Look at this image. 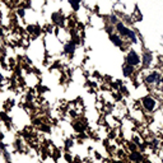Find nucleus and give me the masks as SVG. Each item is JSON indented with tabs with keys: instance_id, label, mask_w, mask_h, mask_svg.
Here are the masks:
<instances>
[{
	"instance_id": "f257e3e1",
	"label": "nucleus",
	"mask_w": 163,
	"mask_h": 163,
	"mask_svg": "<svg viewBox=\"0 0 163 163\" xmlns=\"http://www.w3.org/2000/svg\"><path fill=\"white\" fill-rule=\"evenodd\" d=\"M116 29L118 32L117 35H120V37H121L122 40L124 38H129L130 41L137 42V36H135V32L133 29L128 28V27L125 26L122 22H118V23H116Z\"/></svg>"
},
{
	"instance_id": "f03ea898",
	"label": "nucleus",
	"mask_w": 163,
	"mask_h": 163,
	"mask_svg": "<svg viewBox=\"0 0 163 163\" xmlns=\"http://www.w3.org/2000/svg\"><path fill=\"white\" fill-rule=\"evenodd\" d=\"M140 105L143 106V108L145 111L153 112L157 108V100L154 98V97H152V96H145V97H143V98L140 100Z\"/></svg>"
},
{
	"instance_id": "7ed1b4c3",
	"label": "nucleus",
	"mask_w": 163,
	"mask_h": 163,
	"mask_svg": "<svg viewBox=\"0 0 163 163\" xmlns=\"http://www.w3.org/2000/svg\"><path fill=\"white\" fill-rule=\"evenodd\" d=\"M125 61H126L128 65H131V66H138L142 63V59H140L139 54L135 51V50H129L126 57H125Z\"/></svg>"
},
{
	"instance_id": "20e7f679",
	"label": "nucleus",
	"mask_w": 163,
	"mask_h": 163,
	"mask_svg": "<svg viewBox=\"0 0 163 163\" xmlns=\"http://www.w3.org/2000/svg\"><path fill=\"white\" fill-rule=\"evenodd\" d=\"M110 40H111V42L113 43L115 46H117V47H120V48H124L126 47V45H125V41L120 37V35H116V33H110Z\"/></svg>"
},
{
	"instance_id": "39448f33",
	"label": "nucleus",
	"mask_w": 163,
	"mask_h": 163,
	"mask_svg": "<svg viewBox=\"0 0 163 163\" xmlns=\"http://www.w3.org/2000/svg\"><path fill=\"white\" fill-rule=\"evenodd\" d=\"M77 50V43H75L73 40H69L64 45V52L66 54V55H73Z\"/></svg>"
},
{
	"instance_id": "423d86ee",
	"label": "nucleus",
	"mask_w": 163,
	"mask_h": 163,
	"mask_svg": "<svg viewBox=\"0 0 163 163\" xmlns=\"http://www.w3.org/2000/svg\"><path fill=\"white\" fill-rule=\"evenodd\" d=\"M73 129L75 130V133H78V134L84 133L85 129H87V121L85 120H78V121H75L73 124Z\"/></svg>"
},
{
	"instance_id": "0eeeda50",
	"label": "nucleus",
	"mask_w": 163,
	"mask_h": 163,
	"mask_svg": "<svg viewBox=\"0 0 163 163\" xmlns=\"http://www.w3.org/2000/svg\"><path fill=\"white\" fill-rule=\"evenodd\" d=\"M159 80V73L158 72H153V73H150L149 75H146L144 82L146 84H155Z\"/></svg>"
},
{
	"instance_id": "6e6552de",
	"label": "nucleus",
	"mask_w": 163,
	"mask_h": 163,
	"mask_svg": "<svg viewBox=\"0 0 163 163\" xmlns=\"http://www.w3.org/2000/svg\"><path fill=\"white\" fill-rule=\"evenodd\" d=\"M129 159L133 161L134 163H140V162H143L144 157H143L142 153H139L138 150H135V152H130L129 153Z\"/></svg>"
},
{
	"instance_id": "1a4fd4ad",
	"label": "nucleus",
	"mask_w": 163,
	"mask_h": 163,
	"mask_svg": "<svg viewBox=\"0 0 163 163\" xmlns=\"http://www.w3.org/2000/svg\"><path fill=\"white\" fill-rule=\"evenodd\" d=\"M51 19H52L54 23L57 24V26H63V23H64V17H63L61 12L52 13V14H51Z\"/></svg>"
},
{
	"instance_id": "9d476101",
	"label": "nucleus",
	"mask_w": 163,
	"mask_h": 163,
	"mask_svg": "<svg viewBox=\"0 0 163 163\" xmlns=\"http://www.w3.org/2000/svg\"><path fill=\"white\" fill-rule=\"evenodd\" d=\"M122 73H124V75L126 78H130V77H133V75L135 74V68L131 66V65L125 64L124 66H122Z\"/></svg>"
},
{
	"instance_id": "9b49d317",
	"label": "nucleus",
	"mask_w": 163,
	"mask_h": 163,
	"mask_svg": "<svg viewBox=\"0 0 163 163\" xmlns=\"http://www.w3.org/2000/svg\"><path fill=\"white\" fill-rule=\"evenodd\" d=\"M152 60H153L152 54L149 51H145L143 54V66H149V64L152 63Z\"/></svg>"
},
{
	"instance_id": "f8f14e48",
	"label": "nucleus",
	"mask_w": 163,
	"mask_h": 163,
	"mask_svg": "<svg viewBox=\"0 0 163 163\" xmlns=\"http://www.w3.org/2000/svg\"><path fill=\"white\" fill-rule=\"evenodd\" d=\"M80 2H82V0H69V4L72 5V8H73L74 12H78V10H79Z\"/></svg>"
},
{
	"instance_id": "ddd939ff",
	"label": "nucleus",
	"mask_w": 163,
	"mask_h": 163,
	"mask_svg": "<svg viewBox=\"0 0 163 163\" xmlns=\"http://www.w3.org/2000/svg\"><path fill=\"white\" fill-rule=\"evenodd\" d=\"M128 149L129 152H135V150H138V144L134 142V140H131V142H129L128 143Z\"/></svg>"
},
{
	"instance_id": "4468645a",
	"label": "nucleus",
	"mask_w": 163,
	"mask_h": 163,
	"mask_svg": "<svg viewBox=\"0 0 163 163\" xmlns=\"http://www.w3.org/2000/svg\"><path fill=\"white\" fill-rule=\"evenodd\" d=\"M40 130H41V133H50L51 131V128L47 126V125L43 122V124L40 125Z\"/></svg>"
},
{
	"instance_id": "2eb2a0df",
	"label": "nucleus",
	"mask_w": 163,
	"mask_h": 163,
	"mask_svg": "<svg viewBox=\"0 0 163 163\" xmlns=\"http://www.w3.org/2000/svg\"><path fill=\"white\" fill-rule=\"evenodd\" d=\"M17 15H18V17H20V18H24V15H26L24 8H18L17 9Z\"/></svg>"
},
{
	"instance_id": "dca6fc26",
	"label": "nucleus",
	"mask_w": 163,
	"mask_h": 163,
	"mask_svg": "<svg viewBox=\"0 0 163 163\" xmlns=\"http://www.w3.org/2000/svg\"><path fill=\"white\" fill-rule=\"evenodd\" d=\"M64 158L66 159V162H68V163H73V157L70 155L69 153H65V154H64Z\"/></svg>"
},
{
	"instance_id": "f3484780",
	"label": "nucleus",
	"mask_w": 163,
	"mask_h": 163,
	"mask_svg": "<svg viewBox=\"0 0 163 163\" xmlns=\"http://www.w3.org/2000/svg\"><path fill=\"white\" fill-rule=\"evenodd\" d=\"M161 83L163 84V75H162V78H161Z\"/></svg>"
},
{
	"instance_id": "a211bd4d",
	"label": "nucleus",
	"mask_w": 163,
	"mask_h": 163,
	"mask_svg": "<svg viewBox=\"0 0 163 163\" xmlns=\"http://www.w3.org/2000/svg\"><path fill=\"white\" fill-rule=\"evenodd\" d=\"M0 92H2V85H0Z\"/></svg>"
}]
</instances>
